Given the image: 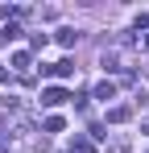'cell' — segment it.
I'll use <instances>...</instances> for the list:
<instances>
[{
  "instance_id": "1",
  "label": "cell",
  "mask_w": 149,
  "mask_h": 153,
  "mask_svg": "<svg viewBox=\"0 0 149 153\" xmlns=\"http://www.w3.org/2000/svg\"><path fill=\"white\" fill-rule=\"evenodd\" d=\"M99 62H104V71H112V75H133V66H137V54H133V42H116V46H104L99 54Z\"/></svg>"
},
{
  "instance_id": "2",
  "label": "cell",
  "mask_w": 149,
  "mask_h": 153,
  "mask_svg": "<svg viewBox=\"0 0 149 153\" xmlns=\"http://www.w3.org/2000/svg\"><path fill=\"white\" fill-rule=\"evenodd\" d=\"M42 75H46V79H71L74 75V62H71V58H62V62H54V66L42 62Z\"/></svg>"
},
{
  "instance_id": "3",
  "label": "cell",
  "mask_w": 149,
  "mask_h": 153,
  "mask_svg": "<svg viewBox=\"0 0 149 153\" xmlns=\"http://www.w3.org/2000/svg\"><path fill=\"white\" fill-rule=\"evenodd\" d=\"M71 95L62 91V87H42V108H58V103H66Z\"/></svg>"
},
{
  "instance_id": "4",
  "label": "cell",
  "mask_w": 149,
  "mask_h": 153,
  "mask_svg": "<svg viewBox=\"0 0 149 153\" xmlns=\"http://www.w3.org/2000/svg\"><path fill=\"white\" fill-rule=\"evenodd\" d=\"M124 120H133V108H128V103H116V108H108V124H124Z\"/></svg>"
},
{
  "instance_id": "5",
  "label": "cell",
  "mask_w": 149,
  "mask_h": 153,
  "mask_svg": "<svg viewBox=\"0 0 149 153\" xmlns=\"http://www.w3.org/2000/svg\"><path fill=\"white\" fill-rule=\"evenodd\" d=\"M54 37H58V46H66V50H71L74 42H79V29H71V25H62V29H58V33H54Z\"/></svg>"
},
{
  "instance_id": "6",
  "label": "cell",
  "mask_w": 149,
  "mask_h": 153,
  "mask_svg": "<svg viewBox=\"0 0 149 153\" xmlns=\"http://www.w3.org/2000/svg\"><path fill=\"white\" fill-rule=\"evenodd\" d=\"M29 66H33V58H29V50H17V54H13V71H17V75H25Z\"/></svg>"
},
{
  "instance_id": "7",
  "label": "cell",
  "mask_w": 149,
  "mask_h": 153,
  "mask_svg": "<svg viewBox=\"0 0 149 153\" xmlns=\"http://www.w3.org/2000/svg\"><path fill=\"white\" fill-rule=\"evenodd\" d=\"M95 100H104V103H108V100H116V83H112V79H104V83L95 87Z\"/></svg>"
},
{
  "instance_id": "8",
  "label": "cell",
  "mask_w": 149,
  "mask_h": 153,
  "mask_svg": "<svg viewBox=\"0 0 149 153\" xmlns=\"http://www.w3.org/2000/svg\"><path fill=\"white\" fill-rule=\"evenodd\" d=\"M17 37H21V25H13V21H8V25H0V46L17 42Z\"/></svg>"
},
{
  "instance_id": "9",
  "label": "cell",
  "mask_w": 149,
  "mask_h": 153,
  "mask_svg": "<svg viewBox=\"0 0 149 153\" xmlns=\"http://www.w3.org/2000/svg\"><path fill=\"white\" fill-rule=\"evenodd\" d=\"M71 153H95V141H91V137H74V141H71Z\"/></svg>"
},
{
  "instance_id": "10",
  "label": "cell",
  "mask_w": 149,
  "mask_h": 153,
  "mask_svg": "<svg viewBox=\"0 0 149 153\" xmlns=\"http://www.w3.org/2000/svg\"><path fill=\"white\" fill-rule=\"evenodd\" d=\"M0 112L17 116V112H21V100H17V95H4V100H0Z\"/></svg>"
},
{
  "instance_id": "11",
  "label": "cell",
  "mask_w": 149,
  "mask_h": 153,
  "mask_svg": "<svg viewBox=\"0 0 149 153\" xmlns=\"http://www.w3.org/2000/svg\"><path fill=\"white\" fill-rule=\"evenodd\" d=\"M46 132H62V116H46Z\"/></svg>"
},
{
  "instance_id": "12",
  "label": "cell",
  "mask_w": 149,
  "mask_h": 153,
  "mask_svg": "<svg viewBox=\"0 0 149 153\" xmlns=\"http://www.w3.org/2000/svg\"><path fill=\"white\" fill-rule=\"evenodd\" d=\"M108 153H133V145H128V141H112V145H108Z\"/></svg>"
},
{
  "instance_id": "13",
  "label": "cell",
  "mask_w": 149,
  "mask_h": 153,
  "mask_svg": "<svg viewBox=\"0 0 149 153\" xmlns=\"http://www.w3.org/2000/svg\"><path fill=\"white\" fill-rule=\"evenodd\" d=\"M141 29H149V13H141V17H137V33H141Z\"/></svg>"
},
{
  "instance_id": "14",
  "label": "cell",
  "mask_w": 149,
  "mask_h": 153,
  "mask_svg": "<svg viewBox=\"0 0 149 153\" xmlns=\"http://www.w3.org/2000/svg\"><path fill=\"white\" fill-rule=\"evenodd\" d=\"M4 79H8V71H4V62H0V83H4Z\"/></svg>"
},
{
  "instance_id": "15",
  "label": "cell",
  "mask_w": 149,
  "mask_h": 153,
  "mask_svg": "<svg viewBox=\"0 0 149 153\" xmlns=\"http://www.w3.org/2000/svg\"><path fill=\"white\" fill-rule=\"evenodd\" d=\"M145 46H149V33H145Z\"/></svg>"
},
{
  "instance_id": "16",
  "label": "cell",
  "mask_w": 149,
  "mask_h": 153,
  "mask_svg": "<svg viewBox=\"0 0 149 153\" xmlns=\"http://www.w3.org/2000/svg\"><path fill=\"white\" fill-rule=\"evenodd\" d=\"M0 153H8V149H0Z\"/></svg>"
}]
</instances>
